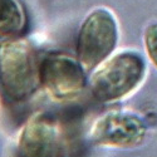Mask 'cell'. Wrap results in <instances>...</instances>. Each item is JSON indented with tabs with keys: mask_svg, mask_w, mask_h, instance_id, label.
Masks as SVG:
<instances>
[{
	"mask_svg": "<svg viewBox=\"0 0 157 157\" xmlns=\"http://www.w3.org/2000/svg\"><path fill=\"white\" fill-rule=\"evenodd\" d=\"M118 40L117 24L107 10L93 11L82 24L77 42V59L84 69L97 68L106 60Z\"/></svg>",
	"mask_w": 157,
	"mask_h": 157,
	"instance_id": "5b68a950",
	"label": "cell"
},
{
	"mask_svg": "<svg viewBox=\"0 0 157 157\" xmlns=\"http://www.w3.org/2000/svg\"><path fill=\"white\" fill-rule=\"evenodd\" d=\"M146 52L157 68V24H152L145 32Z\"/></svg>",
	"mask_w": 157,
	"mask_h": 157,
	"instance_id": "ba28073f",
	"label": "cell"
},
{
	"mask_svg": "<svg viewBox=\"0 0 157 157\" xmlns=\"http://www.w3.org/2000/svg\"><path fill=\"white\" fill-rule=\"evenodd\" d=\"M40 84L56 101H71L86 87L84 67L78 59L63 53L48 54L40 62Z\"/></svg>",
	"mask_w": 157,
	"mask_h": 157,
	"instance_id": "8992f818",
	"label": "cell"
},
{
	"mask_svg": "<svg viewBox=\"0 0 157 157\" xmlns=\"http://www.w3.org/2000/svg\"><path fill=\"white\" fill-rule=\"evenodd\" d=\"M67 150L64 129L49 113H35L19 132L17 157H65Z\"/></svg>",
	"mask_w": 157,
	"mask_h": 157,
	"instance_id": "277c9868",
	"label": "cell"
},
{
	"mask_svg": "<svg viewBox=\"0 0 157 157\" xmlns=\"http://www.w3.org/2000/svg\"><path fill=\"white\" fill-rule=\"evenodd\" d=\"M146 65L136 52H122L101 63L90 79V89L101 103H114L137 89Z\"/></svg>",
	"mask_w": 157,
	"mask_h": 157,
	"instance_id": "7a4b0ae2",
	"label": "cell"
},
{
	"mask_svg": "<svg viewBox=\"0 0 157 157\" xmlns=\"http://www.w3.org/2000/svg\"><path fill=\"white\" fill-rule=\"evenodd\" d=\"M147 136V124L132 111L113 109L102 113L93 122L89 138L93 145L109 148H136Z\"/></svg>",
	"mask_w": 157,
	"mask_h": 157,
	"instance_id": "3957f363",
	"label": "cell"
},
{
	"mask_svg": "<svg viewBox=\"0 0 157 157\" xmlns=\"http://www.w3.org/2000/svg\"><path fill=\"white\" fill-rule=\"evenodd\" d=\"M39 68L27 42L10 38L0 44V87L10 101L21 102L34 94L40 84Z\"/></svg>",
	"mask_w": 157,
	"mask_h": 157,
	"instance_id": "6da1fadb",
	"label": "cell"
},
{
	"mask_svg": "<svg viewBox=\"0 0 157 157\" xmlns=\"http://www.w3.org/2000/svg\"><path fill=\"white\" fill-rule=\"evenodd\" d=\"M25 17L15 0H0V36L14 38L24 32Z\"/></svg>",
	"mask_w": 157,
	"mask_h": 157,
	"instance_id": "52a82bcc",
	"label": "cell"
}]
</instances>
